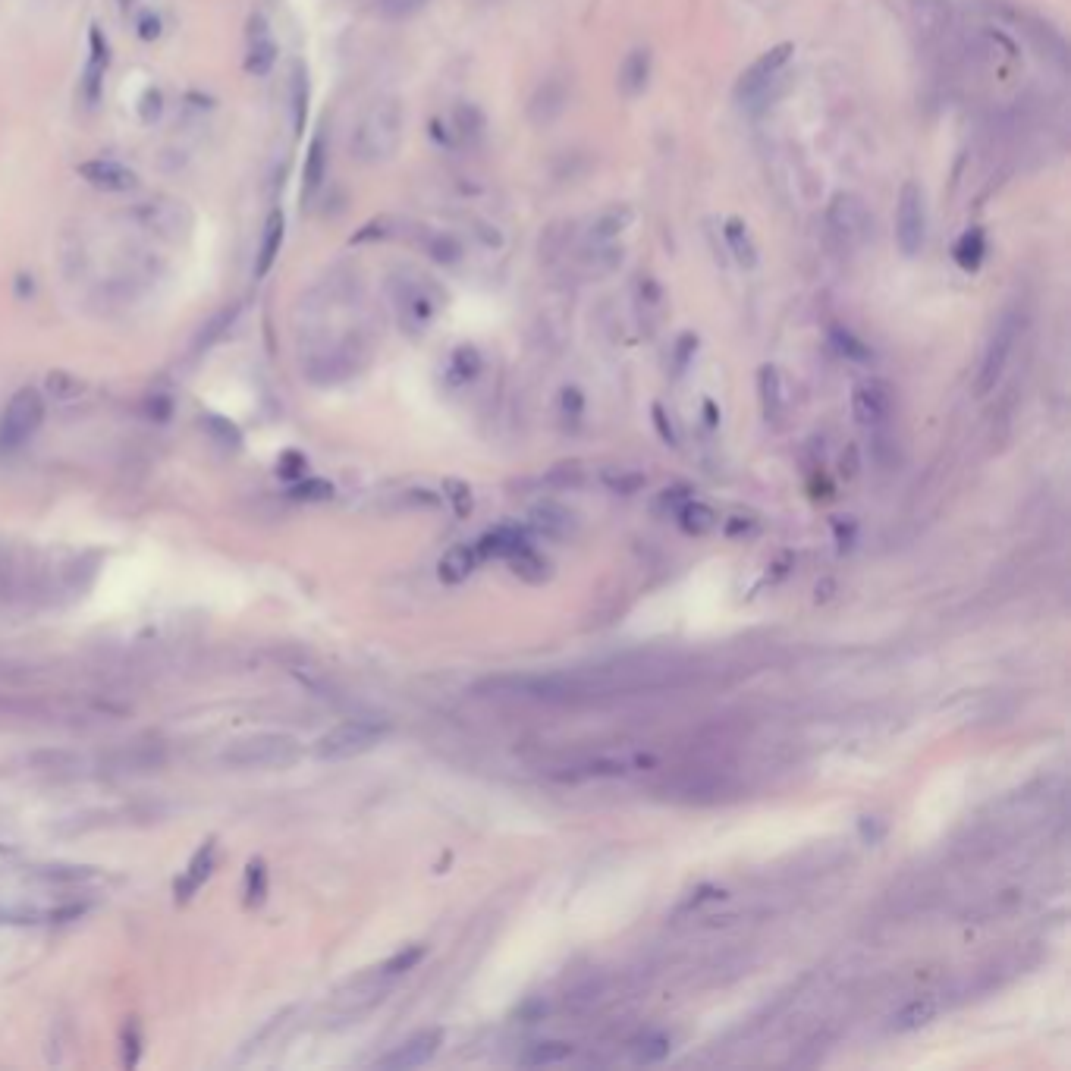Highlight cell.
Returning <instances> with one entry per match:
<instances>
[{
  "label": "cell",
  "instance_id": "obj_1",
  "mask_svg": "<svg viewBox=\"0 0 1071 1071\" xmlns=\"http://www.w3.org/2000/svg\"><path fill=\"white\" fill-rule=\"evenodd\" d=\"M406 110L396 95H377L352 129V158L362 164H384L403 145Z\"/></svg>",
  "mask_w": 1071,
  "mask_h": 1071
},
{
  "label": "cell",
  "instance_id": "obj_2",
  "mask_svg": "<svg viewBox=\"0 0 1071 1071\" xmlns=\"http://www.w3.org/2000/svg\"><path fill=\"white\" fill-rule=\"evenodd\" d=\"M302 742L289 732H255L230 742L220 754V764L239 773H264V770H289L299 764Z\"/></svg>",
  "mask_w": 1071,
  "mask_h": 1071
},
{
  "label": "cell",
  "instance_id": "obj_3",
  "mask_svg": "<svg viewBox=\"0 0 1071 1071\" xmlns=\"http://www.w3.org/2000/svg\"><path fill=\"white\" fill-rule=\"evenodd\" d=\"M795 54V44L783 41L776 48L764 51L748 70L735 82V101H739L748 114H764L779 98L789 92L786 82V66Z\"/></svg>",
  "mask_w": 1071,
  "mask_h": 1071
},
{
  "label": "cell",
  "instance_id": "obj_4",
  "mask_svg": "<svg viewBox=\"0 0 1071 1071\" xmlns=\"http://www.w3.org/2000/svg\"><path fill=\"white\" fill-rule=\"evenodd\" d=\"M390 296H393V305L399 311V324H403L406 333H425L437 315L440 308L446 302L443 289L425 277V274H415V271H399L390 277Z\"/></svg>",
  "mask_w": 1071,
  "mask_h": 1071
},
{
  "label": "cell",
  "instance_id": "obj_5",
  "mask_svg": "<svg viewBox=\"0 0 1071 1071\" xmlns=\"http://www.w3.org/2000/svg\"><path fill=\"white\" fill-rule=\"evenodd\" d=\"M1024 330V315L1021 308L1009 305L1002 315L996 318L993 330H990V340L984 346V359H980V368H977V384H974V393L977 396H987L990 390H996V384L1002 381V374H1006L1009 368V359L1012 352L1018 346V337Z\"/></svg>",
  "mask_w": 1071,
  "mask_h": 1071
},
{
  "label": "cell",
  "instance_id": "obj_6",
  "mask_svg": "<svg viewBox=\"0 0 1071 1071\" xmlns=\"http://www.w3.org/2000/svg\"><path fill=\"white\" fill-rule=\"evenodd\" d=\"M390 735V723L384 720H346L340 726L327 729L315 742V757L318 761H349V757L368 754Z\"/></svg>",
  "mask_w": 1071,
  "mask_h": 1071
},
{
  "label": "cell",
  "instance_id": "obj_7",
  "mask_svg": "<svg viewBox=\"0 0 1071 1071\" xmlns=\"http://www.w3.org/2000/svg\"><path fill=\"white\" fill-rule=\"evenodd\" d=\"M827 230L842 252H855L874 236V217L858 192H836L827 205Z\"/></svg>",
  "mask_w": 1071,
  "mask_h": 1071
},
{
  "label": "cell",
  "instance_id": "obj_8",
  "mask_svg": "<svg viewBox=\"0 0 1071 1071\" xmlns=\"http://www.w3.org/2000/svg\"><path fill=\"white\" fill-rule=\"evenodd\" d=\"M44 425V396L35 387H22L10 396L0 415V450H19Z\"/></svg>",
  "mask_w": 1071,
  "mask_h": 1071
},
{
  "label": "cell",
  "instance_id": "obj_9",
  "mask_svg": "<svg viewBox=\"0 0 1071 1071\" xmlns=\"http://www.w3.org/2000/svg\"><path fill=\"white\" fill-rule=\"evenodd\" d=\"M927 242V195L921 183H902L896 205V245L905 258H918Z\"/></svg>",
  "mask_w": 1071,
  "mask_h": 1071
},
{
  "label": "cell",
  "instance_id": "obj_10",
  "mask_svg": "<svg viewBox=\"0 0 1071 1071\" xmlns=\"http://www.w3.org/2000/svg\"><path fill=\"white\" fill-rule=\"evenodd\" d=\"M167 764V745L158 739H136L117 745L114 751L104 754L101 767L107 773L117 776H145V773H158Z\"/></svg>",
  "mask_w": 1071,
  "mask_h": 1071
},
{
  "label": "cell",
  "instance_id": "obj_11",
  "mask_svg": "<svg viewBox=\"0 0 1071 1071\" xmlns=\"http://www.w3.org/2000/svg\"><path fill=\"white\" fill-rule=\"evenodd\" d=\"M145 230H151L154 236H161L167 242H183L192 230V214L183 202H173V198H151V202H142L136 211H132Z\"/></svg>",
  "mask_w": 1071,
  "mask_h": 1071
},
{
  "label": "cell",
  "instance_id": "obj_12",
  "mask_svg": "<svg viewBox=\"0 0 1071 1071\" xmlns=\"http://www.w3.org/2000/svg\"><path fill=\"white\" fill-rule=\"evenodd\" d=\"M892 409H896V396H892V387L880 377H870V381L855 384L852 390V415L861 428L867 431H886Z\"/></svg>",
  "mask_w": 1071,
  "mask_h": 1071
},
{
  "label": "cell",
  "instance_id": "obj_13",
  "mask_svg": "<svg viewBox=\"0 0 1071 1071\" xmlns=\"http://www.w3.org/2000/svg\"><path fill=\"white\" fill-rule=\"evenodd\" d=\"M908 22L924 44H949L955 35L952 0H908Z\"/></svg>",
  "mask_w": 1071,
  "mask_h": 1071
},
{
  "label": "cell",
  "instance_id": "obj_14",
  "mask_svg": "<svg viewBox=\"0 0 1071 1071\" xmlns=\"http://www.w3.org/2000/svg\"><path fill=\"white\" fill-rule=\"evenodd\" d=\"M569 95H572V88H569L566 76H560V73L547 76L531 95V104H528L531 123L534 126H550L553 120H560L566 114V107H569Z\"/></svg>",
  "mask_w": 1071,
  "mask_h": 1071
},
{
  "label": "cell",
  "instance_id": "obj_15",
  "mask_svg": "<svg viewBox=\"0 0 1071 1071\" xmlns=\"http://www.w3.org/2000/svg\"><path fill=\"white\" fill-rule=\"evenodd\" d=\"M443 1031L431 1028V1031H418L415 1037H409L406 1043H399L390 1056H384L377 1062V1068H393V1071H406V1068H421L428 1065L443 1046Z\"/></svg>",
  "mask_w": 1071,
  "mask_h": 1071
},
{
  "label": "cell",
  "instance_id": "obj_16",
  "mask_svg": "<svg viewBox=\"0 0 1071 1071\" xmlns=\"http://www.w3.org/2000/svg\"><path fill=\"white\" fill-rule=\"evenodd\" d=\"M757 399H761V412L767 425H783L789 409V393H786V374L776 365L757 368Z\"/></svg>",
  "mask_w": 1071,
  "mask_h": 1071
},
{
  "label": "cell",
  "instance_id": "obj_17",
  "mask_svg": "<svg viewBox=\"0 0 1071 1071\" xmlns=\"http://www.w3.org/2000/svg\"><path fill=\"white\" fill-rule=\"evenodd\" d=\"M26 767L38 779L66 783V779H79L85 773V757H79L73 751H35L26 757Z\"/></svg>",
  "mask_w": 1071,
  "mask_h": 1071
},
{
  "label": "cell",
  "instance_id": "obj_18",
  "mask_svg": "<svg viewBox=\"0 0 1071 1071\" xmlns=\"http://www.w3.org/2000/svg\"><path fill=\"white\" fill-rule=\"evenodd\" d=\"M76 173L88 186H95L101 192H129L136 186V173H132L126 164L110 161V158H95L76 167Z\"/></svg>",
  "mask_w": 1071,
  "mask_h": 1071
},
{
  "label": "cell",
  "instance_id": "obj_19",
  "mask_svg": "<svg viewBox=\"0 0 1071 1071\" xmlns=\"http://www.w3.org/2000/svg\"><path fill=\"white\" fill-rule=\"evenodd\" d=\"M632 223H635V211L629 205H610L588 223L585 245H610L626 233Z\"/></svg>",
  "mask_w": 1071,
  "mask_h": 1071
},
{
  "label": "cell",
  "instance_id": "obj_20",
  "mask_svg": "<svg viewBox=\"0 0 1071 1071\" xmlns=\"http://www.w3.org/2000/svg\"><path fill=\"white\" fill-rule=\"evenodd\" d=\"M283 239H286V217H283L280 208H274L271 214H267L264 233H261V249H258V258H255V277L258 280H264L267 274H271V267L280 258Z\"/></svg>",
  "mask_w": 1071,
  "mask_h": 1071
},
{
  "label": "cell",
  "instance_id": "obj_21",
  "mask_svg": "<svg viewBox=\"0 0 1071 1071\" xmlns=\"http://www.w3.org/2000/svg\"><path fill=\"white\" fill-rule=\"evenodd\" d=\"M214 861H217V845H214V839H208V842L202 845V849H198V852L192 855L189 867L183 870V877L176 880V899H180V902L192 899L195 892L205 886V880L211 877Z\"/></svg>",
  "mask_w": 1071,
  "mask_h": 1071
},
{
  "label": "cell",
  "instance_id": "obj_22",
  "mask_svg": "<svg viewBox=\"0 0 1071 1071\" xmlns=\"http://www.w3.org/2000/svg\"><path fill=\"white\" fill-rule=\"evenodd\" d=\"M647 82H651V51H632L626 54L619 66V92L626 98H638L647 92Z\"/></svg>",
  "mask_w": 1071,
  "mask_h": 1071
},
{
  "label": "cell",
  "instance_id": "obj_23",
  "mask_svg": "<svg viewBox=\"0 0 1071 1071\" xmlns=\"http://www.w3.org/2000/svg\"><path fill=\"white\" fill-rule=\"evenodd\" d=\"M478 563H481V556H478L475 544H459V547H453V550L440 560L437 575H440L443 585H459V582H465V578L478 569Z\"/></svg>",
  "mask_w": 1071,
  "mask_h": 1071
},
{
  "label": "cell",
  "instance_id": "obj_24",
  "mask_svg": "<svg viewBox=\"0 0 1071 1071\" xmlns=\"http://www.w3.org/2000/svg\"><path fill=\"white\" fill-rule=\"evenodd\" d=\"M723 239H726V249L735 258V264H742V267H748V271H751V267L757 264V242H754V236L748 230V223L742 217H729L723 223Z\"/></svg>",
  "mask_w": 1071,
  "mask_h": 1071
},
{
  "label": "cell",
  "instance_id": "obj_25",
  "mask_svg": "<svg viewBox=\"0 0 1071 1071\" xmlns=\"http://www.w3.org/2000/svg\"><path fill=\"white\" fill-rule=\"evenodd\" d=\"M481 368H484V359H481L478 346L462 343L453 349L450 362H446V381H450V387H465L481 374Z\"/></svg>",
  "mask_w": 1071,
  "mask_h": 1071
},
{
  "label": "cell",
  "instance_id": "obj_26",
  "mask_svg": "<svg viewBox=\"0 0 1071 1071\" xmlns=\"http://www.w3.org/2000/svg\"><path fill=\"white\" fill-rule=\"evenodd\" d=\"M936 1012H940V1002H936L933 996H918L905 1002V1006L892 1015V1031L899 1034H911V1031H921L924 1024H930L936 1018Z\"/></svg>",
  "mask_w": 1071,
  "mask_h": 1071
},
{
  "label": "cell",
  "instance_id": "obj_27",
  "mask_svg": "<svg viewBox=\"0 0 1071 1071\" xmlns=\"http://www.w3.org/2000/svg\"><path fill=\"white\" fill-rule=\"evenodd\" d=\"M506 563H509V569L516 572L522 582H528V585H544L547 578H550V560H547V556H541L531 544H525V547H519L512 556H506Z\"/></svg>",
  "mask_w": 1071,
  "mask_h": 1071
},
{
  "label": "cell",
  "instance_id": "obj_28",
  "mask_svg": "<svg viewBox=\"0 0 1071 1071\" xmlns=\"http://www.w3.org/2000/svg\"><path fill=\"white\" fill-rule=\"evenodd\" d=\"M327 176V142L324 136H318L315 142L308 145V154H305V170H302V202H311L315 198V192L321 189Z\"/></svg>",
  "mask_w": 1071,
  "mask_h": 1071
},
{
  "label": "cell",
  "instance_id": "obj_29",
  "mask_svg": "<svg viewBox=\"0 0 1071 1071\" xmlns=\"http://www.w3.org/2000/svg\"><path fill=\"white\" fill-rule=\"evenodd\" d=\"M528 538L519 531V528H497V531H487L481 541H475V550L481 560H490V556H512L519 547H525Z\"/></svg>",
  "mask_w": 1071,
  "mask_h": 1071
},
{
  "label": "cell",
  "instance_id": "obj_30",
  "mask_svg": "<svg viewBox=\"0 0 1071 1071\" xmlns=\"http://www.w3.org/2000/svg\"><path fill=\"white\" fill-rule=\"evenodd\" d=\"M619 264H622V249H616V242H610V245H585V252H582L585 277H591V280L610 277Z\"/></svg>",
  "mask_w": 1071,
  "mask_h": 1071
},
{
  "label": "cell",
  "instance_id": "obj_31",
  "mask_svg": "<svg viewBox=\"0 0 1071 1071\" xmlns=\"http://www.w3.org/2000/svg\"><path fill=\"white\" fill-rule=\"evenodd\" d=\"M635 305H638L641 324L651 330L663 315V286L654 277H641L635 286Z\"/></svg>",
  "mask_w": 1071,
  "mask_h": 1071
},
{
  "label": "cell",
  "instance_id": "obj_32",
  "mask_svg": "<svg viewBox=\"0 0 1071 1071\" xmlns=\"http://www.w3.org/2000/svg\"><path fill=\"white\" fill-rule=\"evenodd\" d=\"M575 1046L566 1043V1040H541V1043H531L528 1050L519 1056V1065H528V1068H541V1065H560L566 1059H572Z\"/></svg>",
  "mask_w": 1071,
  "mask_h": 1071
},
{
  "label": "cell",
  "instance_id": "obj_33",
  "mask_svg": "<svg viewBox=\"0 0 1071 1071\" xmlns=\"http://www.w3.org/2000/svg\"><path fill=\"white\" fill-rule=\"evenodd\" d=\"M676 519H679V528L685 534H691V538H704V534H710L713 528H717V512H713L707 503H698V500H688L685 506H679Z\"/></svg>",
  "mask_w": 1071,
  "mask_h": 1071
},
{
  "label": "cell",
  "instance_id": "obj_34",
  "mask_svg": "<svg viewBox=\"0 0 1071 1071\" xmlns=\"http://www.w3.org/2000/svg\"><path fill=\"white\" fill-rule=\"evenodd\" d=\"M531 528L544 534V538H563V534H569V528H572V516L560 506L544 503L531 512Z\"/></svg>",
  "mask_w": 1071,
  "mask_h": 1071
},
{
  "label": "cell",
  "instance_id": "obj_35",
  "mask_svg": "<svg viewBox=\"0 0 1071 1071\" xmlns=\"http://www.w3.org/2000/svg\"><path fill=\"white\" fill-rule=\"evenodd\" d=\"M484 129H487V120L475 104H459L453 110V132L465 145H478L484 139Z\"/></svg>",
  "mask_w": 1071,
  "mask_h": 1071
},
{
  "label": "cell",
  "instance_id": "obj_36",
  "mask_svg": "<svg viewBox=\"0 0 1071 1071\" xmlns=\"http://www.w3.org/2000/svg\"><path fill=\"white\" fill-rule=\"evenodd\" d=\"M952 255H955V261H958V267H962V271H977V267L984 264V255H987V239H984V233H980V230H968L962 239L955 242Z\"/></svg>",
  "mask_w": 1071,
  "mask_h": 1071
},
{
  "label": "cell",
  "instance_id": "obj_37",
  "mask_svg": "<svg viewBox=\"0 0 1071 1071\" xmlns=\"http://www.w3.org/2000/svg\"><path fill=\"white\" fill-rule=\"evenodd\" d=\"M277 63V48L271 38H255V44L249 48V57H245V70L252 76H267Z\"/></svg>",
  "mask_w": 1071,
  "mask_h": 1071
},
{
  "label": "cell",
  "instance_id": "obj_38",
  "mask_svg": "<svg viewBox=\"0 0 1071 1071\" xmlns=\"http://www.w3.org/2000/svg\"><path fill=\"white\" fill-rule=\"evenodd\" d=\"M669 1056V1037L663 1034H647L632 1046V1059L638 1065H657Z\"/></svg>",
  "mask_w": 1071,
  "mask_h": 1071
},
{
  "label": "cell",
  "instance_id": "obj_39",
  "mask_svg": "<svg viewBox=\"0 0 1071 1071\" xmlns=\"http://www.w3.org/2000/svg\"><path fill=\"white\" fill-rule=\"evenodd\" d=\"M305 120H308V73H305V66L299 63L296 73H293V126H296V136H302V132H305Z\"/></svg>",
  "mask_w": 1071,
  "mask_h": 1071
},
{
  "label": "cell",
  "instance_id": "obj_40",
  "mask_svg": "<svg viewBox=\"0 0 1071 1071\" xmlns=\"http://www.w3.org/2000/svg\"><path fill=\"white\" fill-rule=\"evenodd\" d=\"M82 390H85V384L70 371H51L48 374V393L54 399H60V403H73V399L82 396Z\"/></svg>",
  "mask_w": 1071,
  "mask_h": 1071
},
{
  "label": "cell",
  "instance_id": "obj_41",
  "mask_svg": "<svg viewBox=\"0 0 1071 1071\" xmlns=\"http://www.w3.org/2000/svg\"><path fill=\"white\" fill-rule=\"evenodd\" d=\"M428 255L437 264H459L462 261V242L450 233H437L428 239Z\"/></svg>",
  "mask_w": 1071,
  "mask_h": 1071
},
{
  "label": "cell",
  "instance_id": "obj_42",
  "mask_svg": "<svg viewBox=\"0 0 1071 1071\" xmlns=\"http://www.w3.org/2000/svg\"><path fill=\"white\" fill-rule=\"evenodd\" d=\"M202 425H205V431L220 443V446H227V450H230V446H233V450H236V446L242 443V434H239V428L233 425V421L230 418H220V415H205V421H202Z\"/></svg>",
  "mask_w": 1071,
  "mask_h": 1071
},
{
  "label": "cell",
  "instance_id": "obj_43",
  "mask_svg": "<svg viewBox=\"0 0 1071 1071\" xmlns=\"http://www.w3.org/2000/svg\"><path fill=\"white\" fill-rule=\"evenodd\" d=\"M833 346L845 355V359H855V362H867V359H870V349L855 337L852 330L836 327V330H833Z\"/></svg>",
  "mask_w": 1071,
  "mask_h": 1071
},
{
  "label": "cell",
  "instance_id": "obj_44",
  "mask_svg": "<svg viewBox=\"0 0 1071 1071\" xmlns=\"http://www.w3.org/2000/svg\"><path fill=\"white\" fill-rule=\"evenodd\" d=\"M443 494H446V500L453 503V512L459 519H465L468 512H472V487H468L465 481H453V478L443 481Z\"/></svg>",
  "mask_w": 1071,
  "mask_h": 1071
},
{
  "label": "cell",
  "instance_id": "obj_45",
  "mask_svg": "<svg viewBox=\"0 0 1071 1071\" xmlns=\"http://www.w3.org/2000/svg\"><path fill=\"white\" fill-rule=\"evenodd\" d=\"M267 892V870L261 861L249 864V874H245V905H258Z\"/></svg>",
  "mask_w": 1071,
  "mask_h": 1071
},
{
  "label": "cell",
  "instance_id": "obj_46",
  "mask_svg": "<svg viewBox=\"0 0 1071 1071\" xmlns=\"http://www.w3.org/2000/svg\"><path fill=\"white\" fill-rule=\"evenodd\" d=\"M421 958H425V946H406V949H399L393 958H390V962L381 968L384 974H390V977H396V974H406V971H412L418 962H421Z\"/></svg>",
  "mask_w": 1071,
  "mask_h": 1071
},
{
  "label": "cell",
  "instance_id": "obj_47",
  "mask_svg": "<svg viewBox=\"0 0 1071 1071\" xmlns=\"http://www.w3.org/2000/svg\"><path fill=\"white\" fill-rule=\"evenodd\" d=\"M32 877H38L44 883H79L88 877V870L85 867H35Z\"/></svg>",
  "mask_w": 1071,
  "mask_h": 1071
},
{
  "label": "cell",
  "instance_id": "obj_48",
  "mask_svg": "<svg viewBox=\"0 0 1071 1071\" xmlns=\"http://www.w3.org/2000/svg\"><path fill=\"white\" fill-rule=\"evenodd\" d=\"M1028 32H1031V38H1037V41H1043V38L1053 35V29L1043 26V22H1034V29H1028ZM1040 51H1043V57H1053L1059 66H1065V41H1062V38H1053V48H1050V44H1040Z\"/></svg>",
  "mask_w": 1071,
  "mask_h": 1071
},
{
  "label": "cell",
  "instance_id": "obj_49",
  "mask_svg": "<svg viewBox=\"0 0 1071 1071\" xmlns=\"http://www.w3.org/2000/svg\"><path fill=\"white\" fill-rule=\"evenodd\" d=\"M293 494L299 497V500H330L333 497V484H327V481H321V478H308V481H302V484H296L293 487Z\"/></svg>",
  "mask_w": 1071,
  "mask_h": 1071
},
{
  "label": "cell",
  "instance_id": "obj_50",
  "mask_svg": "<svg viewBox=\"0 0 1071 1071\" xmlns=\"http://www.w3.org/2000/svg\"><path fill=\"white\" fill-rule=\"evenodd\" d=\"M560 409H563V418L575 425V421L582 418V412H585V396L578 393L575 387H566L563 396H560Z\"/></svg>",
  "mask_w": 1071,
  "mask_h": 1071
},
{
  "label": "cell",
  "instance_id": "obj_51",
  "mask_svg": "<svg viewBox=\"0 0 1071 1071\" xmlns=\"http://www.w3.org/2000/svg\"><path fill=\"white\" fill-rule=\"evenodd\" d=\"M651 415H654V428H657V434H660V440L663 443H669V446H679V437H676V428H673V421H669V415H666V409L657 403L654 409H651Z\"/></svg>",
  "mask_w": 1071,
  "mask_h": 1071
},
{
  "label": "cell",
  "instance_id": "obj_52",
  "mask_svg": "<svg viewBox=\"0 0 1071 1071\" xmlns=\"http://www.w3.org/2000/svg\"><path fill=\"white\" fill-rule=\"evenodd\" d=\"M428 4V0H384V13L390 16V19H406V16H412V13H418L421 7H425Z\"/></svg>",
  "mask_w": 1071,
  "mask_h": 1071
},
{
  "label": "cell",
  "instance_id": "obj_53",
  "mask_svg": "<svg viewBox=\"0 0 1071 1071\" xmlns=\"http://www.w3.org/2000/svg\"><path fill=\"white\" fill-rule=\"evenodd\" d=\"M695 349H698V337H691V333H685V337H679V343H676V368H679V371L691 362V355H695Z\"/></svg>",
  "mask_w": 1071,
  "mask_h": 1071
},
{
  "label": "cell",
  "instance_id": "obj_54",
  "mask_svg": "<svg viewBox=\"0 0 1071 1071\" xmlns=\"http://www.w3.org/2000/svg\"><path fill=\"white\" fill-rule=\"evenodd\" d=\"M607 484H610L613 490H619V494H632V490H638V487L644 484V478H641V475H619V478L607 475Z\"/></svg>",
  "mask_w": 1071,
  "mask_h": 1071
},
{
  "label": "cell",
  "instance_id": "obj_55",
  "mask_svg": "<svg viewBox=\"0 0 1071 1071\" xmlns=\"http://www.w3.org/2000/svg\"><path fill=\"white\" fill-rule=\"evenodd\" d=\"M691 500V490L688 487H673V490H663V506L679 512V506H685Z\"/></svg>",
  "mask_w": 1071,
  "mask_h": 1071
},
{
  "label": "cell",
  "instance_id": "obj_56",
  "mask_svg": "<svg viewBox=\"0 0 1071 1071\" xmlns=\"http://www.w3.org/2000/svg\"><path fill=\"white\" fill-rule=\"evenodd\" d=\"M883 833H886V830L877 823V817H864V820H861V839H864V842L877 845V842L883 839Z\"/></svg>",
  "mask_w": 1071,
  "mask_h": 1071
},
{
  "label": "cell",
  "instance_id": "obj_57",
  "mask_svg": "<svg viewBox=\"0 0 1071 1071\" xmlns=\"http://www.w3.org/2000/svg\"><path fill=\"white\" fill-rule=\"evenodd\" d=\"M280 468H283L286 478H299V475L305 472V459H302L299 453H286L283 462H280Z\"/></svg>",
  "mask_w": 1071,
  "mask_h": 1071
},
{
  "label": "cell",
  "instance_id": "obj_58",
  "mask_svg": "<svg viewBox=\"0 0 1071 1071\" xmlns=\"http://www.w3.org/2000/svg\"><path fill=\"white\" fill-rule=\"evenodd\" d=\"M836 528V541H839V550H852V544H855V522H836L833 525Z\"/></svg>",
  "mask_w": 1071,
  "mask_h": 1071
},
{
  "label": "cell",
  "instance_id": "obj_59",
  "mask_svg": "<svg viewBox=\"0 0 1071 1071\" xmlns=\"http://www.w3.org/2000/svg\"><path fill=\"white\" fill-rule=\"evenodd\" d=\"M158 114H161V95H158V92H148L145 101H142V120L151 123Z\"/></svg>",
  "mask_w": 1071,
  "mask_h": 1071
},
{
  "label": "cell",
  "instance_id": "obj_60",
  "mask_svg": "<svg viewBox=\"0 0 1071 1071\" xmlns=\"http://www.w3.org/2000/svg\"><path fill=\"white\" fill-rule=\"evenodd\" d=\"M757 525H754V519H745V516H735V519H729V525H726V531L732 534V538H735V534H751Z\"/></svg>",
  "mask_w": 1071,
  "mask_h": 1071
},
{
  "label": "cell",
  "instance_id": "obj_61",
  "mask_svg": "<svg viewBox=\"0 0 1071 1071\" xmlns=\"http://www.w3.org/2000/svg\"><path fill=\"white\" fill-rule=\"evenodd\" d=\"M139 35H142L145 41H151V38H158V35H161V22H158V19H145V22H142V32H139Z\"/></svg>",
  "mask_w": 1071,
  "mask_h": 1071
},
{
  "label": "cell",
  "instance_id": "obj_62",
  "mask_svg": "<svg viewBox=\"0 0 1071 1071\" xmlns=\"http://www.w3.org/2000/svg\"><path fill=\"white\" fill-rule=\"evenodd\" d=\"M151 415H158V418H167V412H170V403H167V399H151V409H148Z\"/></svg>",
  "mask_w": 1071,
  "mask_h": 1071
},
{
  "label": "cell",
  "instance_id": "obj_63",
  "mask_svg": "<svg viewBox=\"0 0 1071 1071\" xmlns=\"http://www.w3.org/2000/svg\"><path fill=\"white\" fill-rule=\"evenodd\" d=\"M704 409H707V421H710V425H717V406H713V403H704Z\"/></svg>",
  "mask_w": 1071,
  "mask_h": 1071
}]
</instances>
